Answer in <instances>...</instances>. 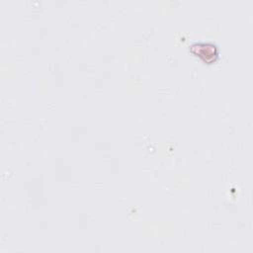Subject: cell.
Wrapping results in <instances>:
<instances>
[{"instance_id": "6da1fadb", "label": "cell", "mask_w": 253, "mask_h": 253, "mask_svg": "<svg viewBox=\"0 0 253 253\" xmlns=\"http://www.w3.org/2000/svg\"><path fill=\"white\" fill-rule=\"evenodd\" d=\"M191 50L193 53L202 57L205 61L214 60V57L217 56V48L212 43H194L191 46Z\"/></svg>"}]
</instances>
